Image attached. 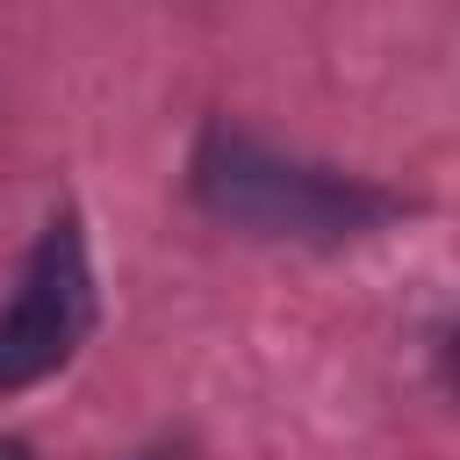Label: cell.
<instances>
[{"instance_id": "1", "label": "cell", "mask_w": 460, "mask_h": 460, "mask_svg": "<svg viewBox=\"0 0 460 460\" xmlns=\"http://www.w3.org/2000/svg\"><path fill=\"white\" fill-rule=\"evenodd\" d=\"M194 201L252 237H302V244H345L402 216V201L374 180L280 158L273 144L244 129H208L194 151Z\"/></svg>"}, {"instance_id": "2", "label": "cell", "mask_w": 460, "mask_h": 460, "mask_svg": "<svg viewBox=\"0 0 460 460\" xmlns=\"http://www.w3.org/2000/svg\"><path fill=\"white\" fill-rule=\"evenodd\" d=\"M86 331H93V266H86L79 223L58 216L36 237V252L22 266V288L0 309V395L58 374L79 352Z\"/></svg>"}, {"instance_id": "3", "label": "cell", "mask_w": 460, "mask_h": 460, "mask_svg": "<svg viewBox=\"0 0 460 460\" xmlns=\"http://www.w3.org/2000/svg\"><path fill=\"white\" fill-rule=\"evenodd\" d=\"M0 460H29V446L22 438H0Z\"/></svg>"}, {"instance_id": "4", "label": "cell", "mask_w": 460, "mask_h": 460, "mask_svg": "<svg viewBox=\"0 0 460 460\" xmlns=\"http://www.w3.org/2000/svg\"><path fill=\"white\" fill-rule=\"evenodd\" d=\"M144 460H165V453H144Z\"/></svg>"}]
</instances>
